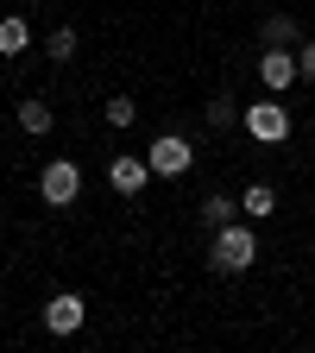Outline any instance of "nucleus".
Listing matches in <instances>:
<instances>
[{"mask_svg": "<svg viewBox=\"0 0 315 353\" xmlns=\"http://www.w3.org/2000/svg\"><path fill=\"white\" fill-rule=\"evenodd\" d=\"M252 259H258V240H252V228H240V221L214 228V252H208V265H214V272H246Z\"/></svg>", "mask_w": 315, "mask_h": 353, "instance_id": "f257e3e1", "label": "nucleus"}, {"mask_svg": "<svg viewBox=\"0 0 315 353\" xmlns=\"http://www.w3.org/2000/svg\"><path fill=\"white\" fill-rule=\"evenodd\" d=\"M38 196L51 202V208H70V202L82 196V164H76V158H51V164H44V176H38Z\"/></svg>", "mask_w": 315, "mask_h": 353, "instance_id": "f03ea898", "label": "nucleus"}, {"mask_svg": "<svg viewBox=\"0 0 315 353\" xmlns=\"http://www.w3.org/2000/svg\"><path fill=\"white\" fill-rule=\"evenodd\" d=\"M246 132H252L258 145H284V139H290V108H284V95L246 108Z\"/></svg>", "mask_w": 315, "mask_h": 353, "instance_id": "7ed1b4c3", "label": "nucleus"}, {"mask_svg": "<svg viewBox=\"0 0 315 353\" xmlns=\"http://www.w3.org/2000/svg\"><path fill=\"white\" fill-rule=\"evenodd\" d=\"M145 164H152V176H183V170L196 164V152H190L183 132H158L152 152H145Z\"/></svg>", "mask_w": 315, "mask_h": 353, "instance_id": "20e7f679", "label": "nucleus"}, {"mask_svg": "<svg viewBox=\"0 0 315 353\" xmlns=\"http://www.w3.org/2000/svg\"><path fill=\"white\" fill-rule=\"evenodd\" d=\"M258 82L272 88V95H284L290 82H303V63L290 57V44H265V57H258Z\"/></svg>", "mask_w": 315, "mask_h": 353, "instance_id": "39448f33", "label": "nucleus"}, {"mask_svg": "<svg viewBox=\"0 0 315 353\" xmlns=\"http://www.w3.org/2000/svg\"><path fill=\"white\" fill-rule=\"evenodd\" d=\"M82 322H88V303L76 290H57L51 303H44V328H51V334H76Z\"/></svg>", "mask_w": 315, "mask_h": 353, "instance_id": "423d86ee", "label": "nucleus"}, {"mask_svg": "<svg viewBox=\"0 0 315 353\" xmlns=\"http://www.w3.org/2000/svg\"><path fill=\"white\" fill-rule=\"evenodd\" d=\"M108 183H114L120 196H139V190L152 183V164H145V158H114V164H108Z\"/></svg>", "mask_w": 315, "mask_h": 353, "instance_id": "0eeeda50", "label": "nucleus"}, {"mask_svg": "<svg viewBox=\"0 0 315 353\" xmlns=\"http://www.w3.org/2000/svg\"><path fill=\"white\" fill-rule=\"evenodd\" d=\"M26 44H32V26L19 13H7V19H0V57H19Z\"/></svg>", "mask_w": 315, "mask_h": 353, "instance_id": "6e6552de", "label": "nucleus"}, {"mask_svg": "<svg viewBox=\"0 0 315 353\" xmlns=\"http://www.w3.org/2000/svg\"><path fill=\"white\" fill-rule=\"evenodd\" d=\"M240 208H246L252 221H272V214H278V196H272V183H252V190L240 196Z\"/></svg>", "mask_w": 315, "mask_h": 353, "instance_id": "1a4fd4ad", "label": "nucleus"}, {"mask_svg": "<svg viewBox=\"0 0 315 353\" xmlns=\"http://www.w3.org/2000/svg\"><path fill=\"white\" fill-rule=\"evenodd\" d=\"M19 126L32 132V139H38V132H51V108H44V101H26L19 108Z\"/></svg>", "mask_w": 315, "mask_h": 353, "instance_id": "9d476101", "label": "nucleus"}, {"mask_svg": "<svg viewBox=\"0 0 315 353\" xmlns=\"http://www.w3.org/2000/svg\"><path fill=\"white\" fill-rule=\"evenodd\" d=\"M258 32H265V44H296V19H284V13H278V19H265Z\"/></svg>", "mask_w": 315, "mask_h": 353, "instance_id": "9b49d317", "label": "nucleus"}, {"mask_svg": "<svg viewBox=\"0 0 315 353\" xmlns=\"http://www.w3.org/2000/svg\"><path fill=\"white\" fill-rule=\"evenodd\" d=\"M227 214H234L227 196H208V202H202V228H227Z\"/></svg>", "mask_w": 315, "mask_h": 353, "instance_id": "f8f14e48", "label": "nucleus"}, {"mask_svg": "<svg viewBox=\"0 0 315 353\" xmlns=\"http://www.w3.org/2000/svg\"><path fill=\"white\" fill-rule=\"evenodd\" d=\"M202 114H208V126H214V132H227V126H234V101H227V95H214Z\"/></svg>", "mask_w": 315, "mask_h": 353, "instance_id": "ddd939ff", "label": "nucleus"}, {"mask_svg": "<svg viewBox=\"0 0 315 353\" xmlns=\"http://www.w3.org/2000/svg\"><path fill=\"white\" fill-rule=\"evenodd\" d=\"M51 57H57V63L76 57V26H57V32H51Z\"/></svg>", "mask_w": 315, "mask_h": 353, "instance_id": "4468645a", "label": "nucleus"}, {"mask_svg": "<svg viewBox=\"0 0 315 353\" xmlns=\"http://www.w3.org/2000/svg\"><path fill=\"white\" fill-rule=\"evenodd\" d=\"M101 114H108V126H132V120H139V108H132L126 95H114V101H108Z\"/></svg>", "mask_w": 315, "mask_h": 353, "instance_id": "2eb2a0df", "label": "nucleus"}, {"mask_svg": "<svg viewBox=\"0 0 315 353\" xmlns=\"http://www.w3.org/2000/svg\"><path fill=\"white\" fill-rule=\"evenodd\" d=\"M296 63H303V82H315V44H303V51H296Z\"/></svg>", "mask_w": 315, "mask_h": 353, "instance_id": "dca6fc26", "label": "nucleus"}]
</instances>
